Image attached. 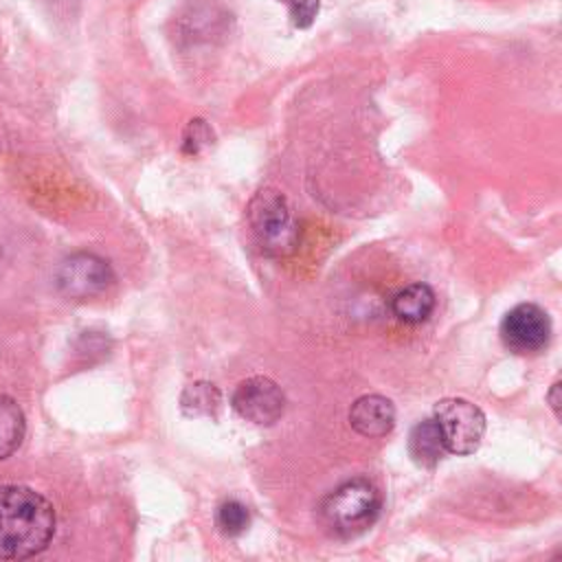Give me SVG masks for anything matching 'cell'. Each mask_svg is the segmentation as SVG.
<instances>
[{
    "label": "cell",
    "mask_w": 562,
    "mask_h": 562,
    "mask_svg": "<svg viewBox=\"0 0 562 562\" xmlns=\"http://www.w3.org/2000/svg\"><path fill=\"white\" fill-rule=\"evenodd\" d=\"M547 402H549V406H551V411H553V415H555V419H560V382H553L551 384V389H549V393H547Z\"/></svg>",
    "instance_id": "cell-16"
},
{
    "label": "cell",
    "mask_w": 562,
    "mask_h": 562,
    "mask_svg": "<svg viewBox=\"0 0 562 562\" xmlns=\"http://www.w3.org/2000/svg\"><path fill=\"white\" fill-rule=\"evenodd\" d=\"M222 404V393L213 382L198 380L189 384L180 395V408L187 417L215 415Z\"/></svg>",
    "instance_id": "cell-12"
},
{
    "label": "cell",
    "mask_w": 562,
    "mask_h": 562,
    "mask_svg": "<svg viewBox=\"0 0 562 562\" xmlns=\"http://www.w3.org/2000/svg\"><path fill=\"white\" fill-rule=\"evenodd\" d=\"M231 404L241 419L257 426H272L285 411V395L274 380L252 375L237 384Z\"/></svg>",
    "instance_id": "cell-7"
},
{
    "label": "cell",
    "mask_w": 562,
    "mask_h": 562,
    "mask_svg": "<svg viewBox=\"0 0 562 562\" xmlns=\"http://www.w3.org/2000/svg\"><path fill=\"white\" fill-rule=\"evenodd\" d=\"M248 222L255 241L266 255H290L299 241V224L285 195L277 189H261L248 206Z\"/></svg>",
    "instance_id": "cell-3"
},
{
    "label": "cell",
    "mask_w": 562,
    "mask_h": 562,
    "mask_svg": "<svg viewBox=\"0 0 562 562\" xmlns=\"http://www.w3.org/2000/svg\"><path fill=\"white\" fill-rule=\"evenodd\" d=\"M55 533V509L29 485H0V560L42 553Z\"/></svg>",
    "instance_id": "cell-1"
},
{
    "label": "cell",
    "mask_w": 562,
    "mask_h": 562,
    "mask_svg": "<svg viewBox=\"0 0 562 562\" xmlns=\"http://www.w3.org/2000/svg\"><path fill=\"white\" fill-rule=\"evenodd\" d=\"M435 292L426 283H411L393 294L391 299V312L397 321L408 325H419L430 318L435 310Z\"/></svg>",
    "instance_id": "cell-9"
},
{
    "label": "cell",
    "mask_w": 562,
    "mask_h": 562,
    "mask_svg": "<svg viewBox=\"0 0 562 562\" xmlns=\"http://www.w3.org/2000/svg\"><path fill=\"white\" fill-rule=\"evenodd\" d=\"M215 522L220 527V531L224 536H241L248 525H250V512L244 503L231 498V501H224L217 505V512H215Z\"/></svg>",
    "instance_id": "cell-13"
},
{
    "label": "cell",
    "mask_w": 562,
    "mask_h": 562,
    "mask_svg": "<svg viewBox=\"0 0 562 562\" xmlns=\"http://www.w3.org/2000/svg\"><path fill=\"white\" fill-rule=\"evenodd\" d=\"M24 432L26 419L20 404L13 397L0 393V459L11 457L20 448Z\"/></svg>",
    "instance_id": "cell-11"
},
{
    "label": "cell",
    "mask_w": 562,
    "mask_h": 562,
    "mask_svg": "<svg viewBox=\"0 0 562 562\" xmlns=\"http://www.w3.org/2000/svg\"><path fill=\"white\" fill-rule=\"evenodd\" d=\"M349 424L362 437H384L395 426V406L378 393L360 395L349 408Z\"/></svg>",
    "instance_id": "cell-8"
},
{
    "label": "cell",
    "mask_w": 562,
    "mask_h": 562,
    "mask_svg": "<svg viewBox=\"0 0 562 562\" xmlns=\"http://www.w3.org/2000/svg\"><path fill=\"white\" fill-rule=\"evenodd\" d=\"M288 7L290 22L296 29H310L318 15L321 2L318 0H281Z\"/></svg>",
    "instance_id": "cell-15"
},
{
    "label": "cell",
    "mask_w": 562,
    "mask_h": 562,
    "mask_svg": "<svg viewBox=\"0 0 562 562\" xmlns=\"http://www.w3.org/2000/svg\"><path fill=\"white\" fill-rule=\"evenodd\" d=\"M382 509L380 490L367 479H351L331 490L318 507L323 525L338 538H356L373 527Z\"/></svg>",
    "instance_id": "cell-2"
},
{
    "label": "cell",
    "mask_w": 562,
    "mask_h": 562,
    "mask_svg": "<svg viewBox=\"0 0 562 562\" xmlns=\"http://www.w3.org/2000/svg\"><path fill=\"white\" fill-rule=\"evenodd\" d=\"M408 454L413 459L415 465L419 468H437L441 463V459L448 454L443 439L439 435V428L435 424V419H422L411 428L408 435Z\"/></svg>",
    "instance_id": "cell-10"
},
{
    "label": "cell",
    "mask_w": 562,
    "mask_h": 562,
    "mask_svg": "<svg viewBox=\"0 0 562 562\" xmlns=\"http://www.w3.org/2000/svg\"><path fill=\"white\" fill-rule=\"evenodd\" d=\"M448 454L465 457L479 450L485 435V413L463 397H443L432 408Z\"/></svg>",
    "instance_id": "cell-4"
},
{
    "label": "cell",
    "mask_w": 562,
    "mask_h": 562,
    "mask_svg": "<svg viewBox=\"0 0 562 562\" xmlns=\"http://www.w3.org/2000/svg\"><path fill=\"white\" fill-rule=\"evenodd\" d=\"M55 281L64 296L92 299L112 285L114 272L103 257L94 252H75L59 263Z\"/></svg>",
    "instance_id": "cell-6"
},
{
    "label": "cell",
    "mask_w": 562,
    "mask_h": 562,
    "mask_svg": "<svg viewBox=\"0 0 562 562\" xmlns=\"http://www.w3.org/2000/svg\"><path fill=\"white\" fill-rule=\"evenodd\" d=\"M498 334L512 353H538L551 338V321L540 305L518 303L503 316Z\"/></svg>",
    "instance_id": "cell-5"
},
{
    "label": "cell",
    "mask_w": 562,
    "mask_h": 562,
    "mask_svg": "<svg viewBox=\"0 0 562 562\" xmlns=\"http://www.w3.org/2000/svg\"><path fill=\"white\" fill-rule=\"evenodd\" d=\"M213 143V130L202 119L189 121L184 134H182V151L189 156L200 154L204 147Z\"/></svg>",
    "instance_id": "cell-14"
}]
</instances>
